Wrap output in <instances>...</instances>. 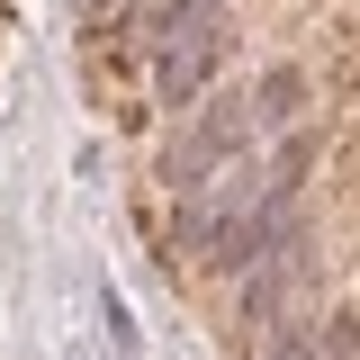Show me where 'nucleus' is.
<instances>
[{"label":"nucleus","instance_id":"f03ea898","mask_svg":"<svg viewBox=\"0 0 360 360\" xmlns=\"http://www.w3.org/2000/svg\"><path fill=\"white\" fill-rule=\"evenodd\" d=\"M252 144V99H207L189 127L172 135V153H162V180H172V198H189V189H207V180L234 162Z\"/></svg>","mask_w":360,"mask_h":360},{"label":"nucleus","instance_id":"7ed1b4c3","mask_svg":"<svg viewBox=\"0 0 360 360\" xmlns=\"http://www.w3.org/2000/svg\"><path fill=\"white\" fill-rule=\"evenodd\" d=\"M243 99H252V127H297V108L315 99V82H307V63H262V82Z\"/></svg>","mask_w":360,"mask_h":360},{"label":"nucleus","instance_id":"f257e3e1","mask_svg":"<svg viewBox=\"0 0 360 360\" xmlns=\"http://www.w3.org/2000/svg\"><path fill=\"white\" fill-rule=\"evenodd\" d=\"M144 27H153V108H198L207 82H217L225 63V27L207 0H162V9H144Z\"/></svg>","mask_w":360,"mask_h":360},{"label":"nucleus","instance_id":"20e7f679","mask_svg":"<svg viewBox=\"0 0 360 360\" xmlns=\"http://www.w3.org/2000/svg\"><path fill=\"white\" fill-rule=\"evenodd\" d=\"M262 360H324V342H315V324L279 315V324H262Z\"/></svg>","mask_w":360,"mask_h":360},{"label":"nucleus","instance_id":"39448f33","mask_svg":"<svg viewBox=\"0 0 360 360\" xmlns=\"http://www.w3.org/2000/svg\"><path fill=\"white\" fill-rule=\"evenodd\" d=\"M307 172H315V135L288 127V135H279V180H270V189H288V198H297V189H307Z\"/></svg>","mask_w":360,"mask_h":360}]
</instances>
